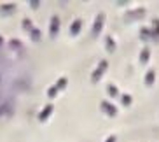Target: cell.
<instances>
[{
    "label": "cell",
    "instance_id": "30bf717a",
    "mask_svg": "<svg viewBox=\"0 0 159 142\" xmlns=\"http://www.w3.org/2000/svg\"><path fill=\"white\" fill-rule=\"evenodd\" d=\"M149 60H150V49L149 47H143V49H142L140 51V56H138V62L140 63H149Z\"/></svg>",
    "mask_w": 159,
    "mask_h": 142
},
{
    "label": "cell",
    "instance_id": "3957f363",
    "mask_svg": "<svg viewBox=\"0 0 159 142\" xmlns=\"http://www.w3.org/2000/svg\"><path fill=\"white\" fill-rule=\"evenodd\" d=\"M103 25H105V14H103V12H100V14L96 16V19H94L93 30H91V35H93V37H98L100 33H102Z\"/></svg>",
    "mask_w": 159,
    "mask_h": 142
},
{
    "label": "cell",
    "instance_id": "6da1fadb",
    "mask_svg": "<svg viewBox=\"0 0 159 142\" xmlns=\"http://www.w3.org/2000/svg\"><path fill=\"white\" fill-rule=\"evenodd\" d=\"M147 16V9L145 7H135V9H131L129 12H126V21H140Z\"/></svg>",
    "mask_w": 159,
    "mask_h": 142
},
{
    "label": "cell",
    "instance_id": "e0dca14e",
    "mask_svg": "<svg viewBox=\"0 0 159 142\" xmlns=\"http://www.w3.org/2000/svg\"><path fill=\"white\" fill-rule=\"evenodd\" d=\"M56 95H58V90L54 88V86H51V88L47 90V97H49V98H54Z\"/></svg>",
    "mask_w": 159,
    "mask_h": 142
},
{
    "label": "cell",
    "instance_id": "9a60e30c",
    "mask_svg": "<svg viewBox=\"0 0 159 142\" xmlns=\"http://www.w3.org/2000/svg\"><path fill=\"white\" fill-rule=\"evenodd\" d=\"M107 91H108V95H110L112 98H117V97H119V90H117L116 84H108L107 86Z\"/></svg>",
    "mask_w": 159,
    "mask_h": 142
},
{
    "label": "cell",
    "instance_id": "8992f818",
    "mask_svg": "<svg viewBox=\"0 0 159 142\" xmlns=\"http://www.w3.org/2000/svg\"><path fill=\"white\" fill-rule=\"evenodd\" d=\"M58 30H60V18L58 16H52L51 18V28H49V35L52 39L58 35Z\"/></svg>",
    "mask_w": 159,
    "mask_h": 142
},
{
    "label": "cell",
    "instance_id": "9c48e42d",
    "mask_svg": "<svg viewBox=\"0 0 159 142\" xmlns=\"http://www.w3.org/2000/svg\"><path fill=\"white\" fill-rule=\"evenodd\" d=\"M80 30H82V19H75L70 25V35H79Z\"/></svg>",
    "mask_w": 159,
    "mask_h": 142
},
{
    "label": "cell",
    "instance_id": "7402d4cb",
    "mask_svg": "<svg viewBox=\"0 0 159 142\" xmlns=\"http://www.w3.org/2000/svg\"><path fill=\"white\" fill-rule=\"evenodd\" d=\"M0 44H2V39H0Z\"/></svg>",
    "mask_w": 159,
    "mask_h": 142
},
{
    "label": "cell",
    "instance_id": "2e32d148",
    "mask_svg": "<svg viewBox=\"0 0 159 142\" xmlns=\"http://www.w3.org/2000/svg\"><path fill=\"white\" fill-rule=\"evenodd\" d=\"M30 35H32L33 40H40V30H39V28H32Z\"/></svg>",
    "mask_w": 159,
    "mask_h": 142
},
{
    "label": "cell",
    "instance_id": "ac0fdd59",
    "mask_svg": "<svg viewBox=\"0 0 159 142\" xmlns=\"http://www.w3.org/2000/svg\"><path fill=\"white\" fill-rule=\"evenodd\" d=\"M12 9H14V4H7V5H2V7H0L2 12H5V11H12Z\"/></svg>",
    "mask_w": 159,
    "mask_h": 142
},
{
    "label": "cell",
    "instance_id": "52a82bcc",
    "mask_svg": "<svg viewBox=\"0 0 159 142\" xmlns=\"http://www.w3.org/2000/svg\"><path fill=\"white\" fill-rule=\"evenodd\" d=\"M52 111H54V105H51V104H47L46 107H44L42 109V112L39 114V121H47V119H49V116H51L52 114Z\"/></svg>",
    "mask_w": 159,
    "mask_h": 142
},
{
    "label": "cell",
    "instance_id": "8fae6325",
    "mask_svg": "<svg viewBox=\"0 0 159 142\" xmlns=\"http://www.w3.org/2000/svg\"><path fill=\"white\" fill-rule=\"evenodd\" d=\"M105 44H107V51H108V53H114V51L117 49L116 42H114V39L110 37V35H107V37H105Z\"/></svg>",
    "mask_w": 159,
    "mask_h": 142
},
{
    "label": "cell",
    "instance_id": "5b68a950",
    "mask_svg": "<svg viewBox=\"0 0 159 142\" xmlns=\"http://www.w3.org/2000/svg\"><path fill=\"white\" fill-rule=\"evenodd\" d=\"M150 39L154 42H159V18L152 19V28H150Z\"/></svg>",
    "mask_w": 159,
    "mask_h": 142
},
{
    "label": "cell",
    "instance_id": "d6986e66",
    "mask_svg": "<svg viewBox=\"0 0 159 142\" xmlns=\"http://www.w3.org/2000/svg\"><path fill=\"white\" fill-rule=\"evenodd\" d=\"M23 26H25L26 30H30V32H32V23H30V19H25V21H23Z\"/></svg>",
    "mask_w": 159,
    "mask_h": 142
},
{
    "label": "cell",
    "instance_id": "7c38bea8",
    "mask_svg": "<svg viewBox=\"0 0 159 142\" xmlns=\"http://www.w3.org/2000/svg\"><path fill=\"white\" fill-rule=\"evenodd\" d=\"M66 84H68V79H66V77H60L58 83L54 84V88H56L58 91H61V90H65V88H66Z\"/></svg>",
    "mask_w": 159,
    "mask_h": 142
},
{
    "label": "cell",
    "instance_id": "7a4b0ae2",
    "mask_svg": "<svg viewBox=\"0 0 159 142\" xmlns=\"http://www.w3.org/2000/svg\"><path fill=\"white\" fill-rule=\"evenodd\" d=\"M107 69H108V62L107 60H102V62L98 63V67H96V70L91 74V81H93V83H98L103 77V74L107 72Z\"/></svg>",
    "mask_w": 159,
    "mask_h": 142
},
{
    "label": "cell",
    "instance_id": "ba28073f",
    "mask_svg": "<svg viewBox=\"0 0 159 142\" xmlns=\"http://www.w3.org/2000/svg\"><path fill=\"white\" fill-rule=\"evenodd\" d=\"M143 83H145V86H149V88L156 83V70H154V69H150V70L147 72V74H145Z\"/></svg>",
    "mask_w": 159,
    "mask_h": 142
},
{
    "label": "cell",
    "instance_id": "5bb4252c",
    "mask_svg": "<svg viewBox=\"0 0 159 142\" xmlns=\"http://www.w3.org/2000/svg\"><path fill=\"white\" fill-rule=\"evenodd\" d=\"M140 39H142V40H150V28L142 26V28H140Z\"/></svg>",
    "mask_w": 159,
    "mask_h": 142
},
{
    "label": "cell",
    "instance_id": "44dd1931",
    "mask_svg": "<svg viewBox=\"0 0 159 142\" xmlns=\"http://www.w3.org/2000/svg\"><path fill=\"white\" fill-rule=\"evenodd\" d=\"M30 5H32L33 9H37V7H39V2H37V0H35V2H30Z\"/></svg>",
    "mask_w": 159,
    "mask_h": 142
},
{
    "label": "cell",
    "instance_id": "ffe728a7",
    "mask_svg": "<svg viewBox=\"0 0 159 142\" xmlns=\"http://www.w3.org/2000/svg\"><path fill=\"white\" fill-rule=\"evenodd\" d=\"M105 142H117V137H116V135H110V137H108Z\"/></svg>",
    "mask_w": 159,
    "mask_h": 142
},
{
    "label": "cell",
    "instance_id": "277c9868",
    "mask_svg": "<svg viewBox=\"0 0 159 142\" xmlns=\"http://www.w3.org/2000/svg\"><path fill=\"white\" fill-rule=\"evenodd\" d=\"M100 109H102L103 114H107L108 118H116L117 116V107L114 104H110V102H107V100H103L100 104Z\"/></svg>",
    "mask_w": 159,
    "mask_h": 142
},
{
    "label": "cell",
    "instance_id": "4fadbf2b",
    "mask_svg": "<svg viewBox=\"0 0 159 142\" xmlns=\"http://www.w3.org/2000/svg\"><path fill=\"white\" fill-rule=\"evenodd\" d=\"M121 104L124 105V107H129L131 104H133V97L131 95H121Z\"/></svg>",
    "mask_w": 159,
    "mask_h": 142
}]
</instances>
